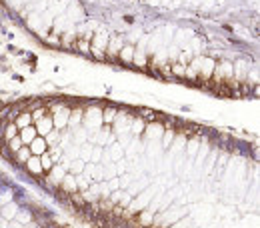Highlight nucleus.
Here are the masks:
<instances>
[{
    "label": "nucleus",
    "mask_w": 260,
    "mask_h": 228,
    "mask_svg": "<svg viewBox=\"0 0 260 228\" xmlns=\"http://www.w3.org/2000/svg\"><path fill=\"white\" fill-rule=\"evenodd\" d=\"M46 152V140L44 138H34L30 142V154L38 156V154H44Z\"/></svg>",
    "instance_id": "obj_1"
},
{
    "label": "nucleus",
    "mask_w": 260,
    "mask_h": 228,
    "mask_svg": "<svg viewBox=\"0 0 260 228\" xmlns=\"http://www.w3.org/2000/svg\"><path fill=\"white\" fill-rule=\"evenodd\" d=\"M34 138H36V128H32V126L22 128V132H20V140L22 142H32Z\"/></svg>",
    "instance_id": "obj_2"
},
{
    "label": "nucleus",
    "mask_w": 260,
    "mask_h": 228,
    "mask_svg": "<svg viewBox=\"0 0 260 228\" xmlns=\"http://www.w3.org/2000/svg\"><path fill=\"white\" fill-rule=\"evenodd\" d=\"M62 186H64L68 192H74V190H76V180H74V176H64V178H62Z\"/></svg>",
    "instance_id": "obj_3"
},
{
    "label": "nucleus",
    "mask_w": 260,
    "mask_h": 228,
    "mask_svg": "<svg viewBox=\"0 0 260 228\" xmlns=\"http://www.w3.org/2000/svg\"><path fill=\"white\" fill-rule=\"evenodd\" d=\"M50 128H52V122H50L48 118H44V120H40V122H38V131H36V132L48 134V132H50Z\"/></svg>",
    "instance_id": "obj_4"
},
{
    "label": "nucleus",
    "mask_w": 260,
    "mask_h": 228,
    "mask_svg": "<svg viewBox=\"0 0 260 228\" xmlns=\"http://www.w3.org/2000/svg\"><path fill=\"white\" fill-rule=\"evenodd\" d=\"M30 118H32L30 114H20L18 120H16V126H18V128H26V126L30 124Z\"/></svg>",
    "instance_id": "obj_5"
},
{
    "label": "nucleus",
    "mask_w": 260,
    "mask_h": 228,
    "mask_svg": "<svg viewBox=\"0 0 260 228\" xmlns=\"http://www.w3.org/2000/svg\"><path fill=\"white\" fill-rule=\"evenodd\" d=\"M26 166H28L32 172H40V170H42V166H40V160H38L36 156H34V158H28V160H26Z\"/></svg>",
    "instance_id": "obj_6"
},
{
    "label": "nucleus",
    "mask_w": 260,
    "mask_h": 228,
    "mask_svg": "<svg viewBox=\"0 0 260 228\" xmlns=\"http://www.w3.org/2000/svg\"><path fill=\"white\" fill-rule=\"evenodd\" d=\"M18 212H16V206L14 204H8L6 208H4V212H2V216L4 218H12V216H16Z\"/></svg>",
    "instance_id": "obj_7"
},
{
    "label": "nucleus",
    "mask_w": 260,
    "mask_h": 228,
    "mask_svg": "<svg viewBox=\"0 0 260 228\" xmlns=\"http://www.w3.org/2000/svg\"><path fill=\"white\" fill-rule=\"evenodd\" d=\"M16 152H18V158H20V160H28V158H30V148H26V146H24V148H18Z\"/></svg>",
    "instance_id": "obj_8"
},
{
    "label": "nucleus",
    "mask_w": 260,
    "mask_h": 228,
    "mask_svg": "<svg viewBox=\"0 0 260 228\" xmlns=\"http://www.w3.org/2000/svg\"><path fill=\"white\" fill-rule=\"evenodd\" d=\"M20 144H22V140H20V138H16V136H14V138H10V148H12L14 152H16L18 148H22Z\"/></svg>",
    "instance_id": "obj_9"
},
{
    "label": "nucleus",
    "mask_w": 260,
    "mask_h": 228,
    "mask_svg": "<svg viewBox=\"0 0 260 228\" xmlns=\"http://www.w3.org/2000/svg\"><path fill=\"white\" fill-rule=\"evenodd\" d=\"M16 136V124H10L8 128H6V138L10 140V138H14Z\"/></svg>",
    "instance_id": "obj_10"
}]
</instances>
